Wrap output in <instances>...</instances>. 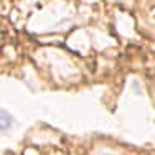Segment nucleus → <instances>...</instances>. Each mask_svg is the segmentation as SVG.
<instances>
[{"instance_id": "f03ea898", "label": "nucleus", "mask_w": 155, "mask_h": 155, "mask_svg": "<svg viewBox=\"0 0 155 155\" xmlns=\"http://www.w3.org/2000/svg\"><path fill=\"white\" fill-rule=\"evenodd\" d=\"M104 155H112V153H104Z\"/></svg>"}, {"instance_id": "f257e3e1", "label": "nucleus", "mask_w": 155, "mask_h": 155, "mask_svg": "<svg viewBox=\"0 0 155 155\" xmlns=\"http://www.w3.org/2000/svg\"><path fill=\"white\" fill-rule=\"evenodd\" d=\"M13 125V117L12 114L8 112L7 109L0 107V132H7L10 130Z\"/></svg>"}]
</instances>
